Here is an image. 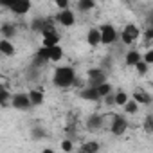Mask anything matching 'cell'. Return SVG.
Listing matches in <instances>:
<instances>
[{
  "mask_svg": "<svg viewBox=\"0 0 153 153\" xmlns=\"http://www.w3.org/2000/svg\"><path fill=\"white\" fill-rule=\"evenodd\" d=\"M140 59H142V56H140L139 51H128L126 56H124V63H126L128 67H135Z\"/></svg>",
  "mask_w": 153,
  "mask_h": 153,
  "instance_id": "2e32d148",
  "label": "cell"
},
{
  "mask_svg": "<svg viewBox=\"0 0 153 153\" xmlns=\"http://www.w3.org/2000/svg\"><path fill=\"white\" fill-rule=\"evenodd\" d=\"M78 76H76V70L74 67H58L52 74V83L59 88H68V87H74Z\"/></svg>",
  "mask_w": 153,
  "mask_h": 153,
  "instance_id": "6da1fadb",
  "label": "cell"
},
{
  "mask_svg": "<svg viewBox=\"0 0 153 153\" xmlns=\"http://www.w3.org/2000/svg\"><path fill=\"white\" fill-rule=\"evenodd\" d=\"M144 38L146 40H153V24L146 29V33H144Z\"/></svg>",
  "mask_w": 153,
  "mask_h": 153,
  "instance_id": "d6a6232c",
  "label": "cell"
},
{
  "mask_svg": "<svg viewBox=\"0 0 153 153\" xmlns=\"http://www.w3.org/2000/svg\"><path fill=\"white\" fill-rule=\"evenodd\" d=\"M128 99H130V96L124 90H117L115 92V106H124L128 103Z\"/></svg>",
  "mask_w": 153,
  "mask_h": 153,
  "instance_id": "603a6c76",
  "label": "cell"
},
{
  "mask_svg": "<svg viewBox=\"0 0 153 153\" xmlns=\"http://www.w3.org/2000/svg\"><path fill=\"white\" fill-rule=\"evenodd\" d=\"M142 130H144V133L153 135V115H151V114L144 117V121H142Z\"/></svg>",
  "mask_w": 153,
  "mask_h": 153,
  "instance_id": "cb8c5ba5",
  "label": "cell"
},
{
  "mask_svg": "<svg viewBox=\"0 0 153 153\" xmlns=\"http://www.w3.org/2000/svg\"><path fill=\"white\" fill-rule=\"evenodd\" d=\"M59 148H61L63 151H67V153H68V151H72V149H74V144H72V139H70V137H67V139H63V140H61V144H59Z\"/></svg>",
  "mask_w": 153,
  "mask_h": 153,
  "instance_id": "f1b7e54d",
  "label": "cell"
},
{
  "mask_svg": "<svg viewBox=\"0 0 153 153\" xmlns=\"http://www.w3.org/2000/svg\"><path fill=\"white\" fill-rule=\"evenodd\" d=\"M97 90H99V96H101V99H103L105 96H108L110 92H114V88H112V85H110L108 81H105V83H101V85L97 87Z\"/></svg>",
  "mask_w": 153,
  "mask_h": 153,
  "instance_id": "83f0119b",
  "label": "cell"
},
{
  "mask_svg": "<svg viewBox=\"0 0 153 153\" xmlns=\"http://www.w3.org/2000/svg\"><path fill=\"white\" fill-rule=\"evenodd\" d=\"M87 43L90 45V47H99V45H103L101 43V29H97V27H92L88 33H87Z\"/></svg>",
  "mask_w": 153,
  "mask_h": 153,
  "instance_id": "7c38bea8",
  "label": "cell"
},
{
  "mask_svg": "<svg viewBox=\"0 0 153 153\" xmlns=\"http://www.w3.org/2000/svg\"><path fill=\"white\" fill-rule=\"evenodd\" d=\"M119 31L112 25V24H105L101 25V43L103 45H114L119 40Z\"/></svg>",
  "mask_w": 153,
  "mask_h": 153,
  "instance_id": "3957f363",
  "label": "cell"
},
{
  "mask_svg": "<svg viewBox=\"0 0 153 153\" xmlns=\"http://www.w3.org/2000/svg\"><path fill=\"white\" fill-rule=\"evenodd\" d=\"M103 101H105L106 106H115V92H110L108 96H105Z\"/></svg>",
  "mask_w": 153,
  "mask_h": 153,
  "instance_id": "f546056e",
  "label": "cell"
},
{
  "mask_svg": "<svg viewBox=\"0 0 153 153\" xmlns=\"http://www.w3.org/2000/svg\"><path fill=\"white\" fill-rule=\"evenodd\" d=\"M128 130V121L124 115H114L112 117V123H110V131L117 137L124 135V131Z\"/></svg>",
  "mask_w": 153,
  "mask_h": 153,
  "instance_id": "52a82bcc",
  "label": "cell"
},
{
  "mask_svg": "<svg viewBox=\"0 0 153 153\" xmlns=\"http://www.w3.org/2000/svg\"><path fill=\"white\" fill-rule=\"evenodd\" d=\"M139 106H140V105H139V103H137L133 97H130V99H128V103H126L123 108H124V112H126V114H130V115H135V114L139 112Z\"/></svg>",
  "mask_w": 153,
  "mask_h": 153,
  "instance_id": "44dd1931",
  "label": "cell"
},
{
  "mask_svg": "<svg viewBox=\"0 0 153 153\" xmlns=\"http://www.w3.org/2000/svg\"><path fill=\"white\" fill-rule=\"evenodd\" d=\"M79 97L81 99H85V101H99L101 99V96H99V90H97V87H85L83 90H79Z\"/></svg>",
  "mask_w": 153,
  "mask_h": 153,
  "instance_id": "8fae6325",
  "label": "cell"
},
{
  "mask_svg": "<svg viewBox=\"0 0 153 153\" xmlns=\"http://www.w3.org/2000/svg\"><path fill=\"white\" fill-rule=\"evenodd\" d=\"M51 49V61H54V63H58V61H61L63 59V47L58 43V45H54V47H49Z\"/></svg>",
  "mask_w": 153,
  "mask_h": 153,
  "instance_id": "ffe728a7",
  "label": "cell"
},
{
  "mask_svg": "<svg viewBox=\"0 0 153 153\" xmlns=\"http://www.w3.org/2000/svg\"><path fill=\"white\" fill-rule=\"evenodd\" d=\"M0 34H2V38H15V34H16V25L15 24H11V22H4L2 24V27H0Z\"/></svg>",
  "mask_w": 153,
  "mask_h": 153,
  "instance_id": "5bb4252c",
  "label": "cell"
},
{
  "mask_svg": "<svg viewBox=\"0 0 153 153\" xmlns=\"http://www.w3.org/2000/svg\"><path fill=\"white\" fill-rule=\"evenodd\" d=\"M76 7H78V11H81V13H88V11H92L96 7V0H78Z\"/></svg>",
  "mask_w": 153,
  "mask_h": 153,
  "instance_id": "d6986e66",
  "label": "cell"
},
{
  "mask_svg": "<svg viewBox=\"0 0 153 153\" xmlns=\"http://www.w3.org/2000/svg\"><path fill=\"white\" fill-rule=\"evenodd\" d=\"M103 124H105V117L101 114H90L88 119H87V130H90V131L101 130Z\"/></svg>",
  "mask_w": 153,
  "mask_h": 153,
  "instance_id": "30bf717a",
  "label": "cell"
},
{
  "mask_svg": "<svg viewBox=\"0 0 153 153\" xmlns=\"http://www.w3.org/2000/svg\"><path fill=\"white\" fill-rule=\"evenodd\" d=\"M11 106L15 110H20V112H25L33 106V101L29 97V94H24V92H18V94H13L11 97Z\"/></svg>",
  "mask_w": 153,
  "mask_h": 153,
  "instance_id": "277c9868",
  "label": "cell"
},
{
  "mask_svg": "<svg viewBox=\"0 0 153 153\" xmlns=\"http://www.w3.org/2000/svg\"><path fill=\"white\" fill-rule=\"evenodd\" d=\"M0 52H2L4 56H7V58H11V56H15V45L7 40V38H2L0 40Z\"/></svg>",
  "mask_w": 153,
  "mask_h": 153,
  "instance_id": "9a60e30c",
  "label": "cell"
},
{
  "mask_svg": "<svg viewBox=\"0 0 153 153\" xmlns=\"http://www.w3.org/2000/svg\"><path fill=\"white\" fill-rule=\"evenodd\" d=\"M54 4L58 6V9H67L68 4H70V0H54Z\"/></svg>",
  "mask_w": 153,
  "mask_h": 153,
  "instance_id": "1f68e13d",
  "label": "cell"
},
{
  "mask_svg": "<svg viewBox=\"0 0 153 153\" xmlns=\"http://www.w3.org/2000/svg\"><path fill=\"white\" fill-rule=\"evenodd\" d=\"M16 2V0H0V4H2L4 7H7V9H11V6Z\"/></svg>",
  "mask_w": 153,
  "mask_h": 153,
  "instance_id": "836d02e7",
  "label": "cell"
},
{
  "mask_svg": "<svg viewBox=\"0 0 153 153\" xmlns=\"http://www.w3.org/2000/svg\"><path fill=\"white\" fill-rule=\"evenodd\" d=\"M42 40H43V43L42 45H45V47H54V45H58L59 43V34L56 33V29H54V25L49 22L47 24V27L42 31Z\"/></svg>",
  "mask_w": 153,
  "mask_h": 153,
  "instance_id": "5b68a950",
  "label": "cell"
},
{
  "mask_svg": "<svg viewBox=\"0 0 153 153\" xmlns=\"http://www.w3.org/2000/svg\"><path fill=\"white\" fill-rule=\"evenodd\" d=\"M56 22L59 24V25H63V27H72L74 24H76V15H74V11L72 9H61L58 15H56Z\"/></svg>",
  "mask_w": 153,
  "mask_h": 153,
  "instance_id": "ba28073f",
  "label": "cell"
},
{
  "mask_svg": "<svg viewBox=\"0 0 153 153\" xmlns=\"http://www.w3.org/2000/svg\"><path fill=\"white\" fill-rule=\"evenodd\" d=\"M87 78H88V85H90V87H99L101 83L106 81V72H105L101 67L88 68V70H87Z\"/></svg>",
  "mask_w": 153,
  "mask_h": 153,
  "instance_id": "8992f818",
  "label": "cell"
},
{
  "mask_svg": "<svg viewBox=\"0 0 153 153\" xmlns=\"http://www.w3.org/2000/svg\"><path fill=\"white\" fill-rule=\"evenodd\" d=\"M146 63H149V65H153V49H149V51H146L144 52V58H142Z\"/></svg>",
  "mask_w": 153,
  "mask_h": 153,
  "instance_id": "4dcf8cb0",
  "label": "cell"
},
{
  "mask_svg": "<svg viewBox=\"0 0 153 153\" xmlns=\"http://www.w3.org/2000/svg\"><path fill=\"white\" fill-rule=\"evenodd\" d=\"M13 97V94L7 90V87H6V83H2V88H0V105H2L4 108L7 106V101Z\"/></svg>",
  "mask_w": 153,
  "mask_h": 153,
  "instance_id": "7402d4cb",
  "label": "cell"
},
{
  "mask_svg": "<svg viewBox=\"0 0 153 153\" xmlns=\"http://www.w3.org/2000/svg\"><path fill=\"white\" fill-rule=\"evenodd\" d=\"M135 70H137V74H139V76H146V74H148V70H149V63H146L144 59H140V61L135 65Z\"/></svg>",
  "mask_w": 153,
  "mask_h": 153,
  "instance_id": "4316f807",
  "label": "cell"
},
{
  "mask_svg": "<svg viewBox=\"0 0 153 153\" xmlns=\"http://www.w3.org/2000/svg\"><path fill=\"white\" fill-rule=\"evenodd\" d=\"M51 20H47V18H42V16H36V18H33V22H31V29L34 31V33H40L42 34V31L47 27V24H49Z\"/></svg>",
  "mask_w": 153,
  "mask_h": 153,
  "instance_id": "ac0fdd59",
  "label": "cell"
},
{
  "mask_svg": "<svg viewBox=\"0 0 153 153\" xmlns=\"http://www.w3.org/2000/svg\"><path fill=\"white\" fill-rule=\"evenodd\" d=\"M99 144L97 142H85L81 148H79V151H87V153H96V151H99Z\"/></svg>",
  "mask_w": 153,
  "mask_h": 153,
  "instance_id": "484cf974",
  "label": "cell"
},
{
  "mask_svg": "<svg viewBox=\"0 0 153 153\" xmlns=\"http://www.w3.org/2000/svg\"><path fill=\"white\" fill-rule=\"evenodd\" d=\"M29 97H31V101H33V106H42V105H43V101H45L43 90H38V88L29 90Z\"/></svg>",
  "mask_w": 153,
  "mask_h": 153,
  "instance_id": "e0dca14e",
  "label": "cell"
},
{
  "mask_svg": "<svg viewBox=\"0 0 153 153\" xmlns=\"http://www.w3.org/2000/svg\"><path fill=\"white\" fill-rule=\"evenodd\" d=\"M31 7H33L31 0H16V2L11 6V11L15 15H18V16H24V15H27L31 11Z\"/></svg>",
  "mask_w": 153,
  "mask_h": 153,
  "instance_id": "9c48e42d",
  "label": "cell"
},
{
  "mask_svg": "<svg viewBox=\"0 0 153 153\" xmlns=\"http://www.w3.org/2000/svg\"><path fill=\"white\" fill-rule=\"evenodd\" d=\"M45 137H47V131L42 126H34L31 130V139L33 140H40V139H45Z\"/></svg>",
  "mask_w": 153,
  "mask_h": 153,
  "instance_id": "d4e9b609",
  "label": "cell"
},
{
  "mask_svg": "<svg viewBox=\"0 0 153 153\" xmlns=\"http://www.w3.org/2000/svg\"><path fill=\"white\" fill-rule=\"evenodd\" d=\"M139 36H140L139 27H137L135 24H128V25H124V29L121 31L119 40L123 42V45H131V43H135V42H137V38H139Z\"/></svg>",
  "mask_w": 153,
  "mask_h": 153,
  "instance_id": "7a4b0ae2",
  "label": "cell"
},
{
  "mask_svg": "<svg viewBox=\"0 0 153 153\" xmlns=\"http://www.w3.org/2000/svg\"><path fill=\"white\" fill-rule=\"evenodd\" d=\"M131 97H133L139 105H144V106H149V105H151V101H153V99H151V96H149L146 90H140V88H139V90H135V92L131 94Z\"/></svg>",
  "mask_w": 153,
  "mask_h": 153,
  "instance_id": "4fadbf2b",
  "label": "cell"
}]
</instances>
